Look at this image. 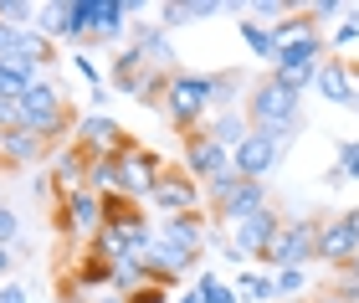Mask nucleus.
Wrapping results in <instances>:
<instances>
[{"label":"nucleus","mask_w":359,"mask_h":303,"mask_svg":"<svg viewBox=\"0 0 359 303\" xmlns=\"http://www.w3.org/2000/svg\"><path fill=\"white\" fill-rule=\"evenodd\" d=\"M241 114H247L252 129L277 134V139H292V134L303 129V93H292V88L277 83L272 72H262V77H252Z\"/></svg>","instance_id":"1"},{"label":"nucleus","mask_w":359,"mask_h":303,"mask_svg":"<svg viewBox=\"0 0 359 303\" xmlns=\"http://www.w3.org/2000/svg\"><path fill=\"white\" fill-rule=\"evenodd\" d=\"M21 129L41 134L46 144H52V139H62L67 129H77V119H72V108H67V98H62L57 83L36 77V83L21 93Z\"/></svg>","instance_id":"2"},{"label":"nucleus","mask_w":359,"mask_h":303,"mask_svg":"<svg viewBox=\"0 0 359 303\" xmlns=\"http://www.w3.org/2000/svg\"><path fill=\"white\" fill-rule=\"evenodd\" d=\"M128 15H139V0H77V26L72 41H118L128 36Z\"/></svg>","instance_id":"3"},{"label":"nucleus","mask_w":359,"mask_h":303,"mask_svg":"<svg viewBox=\"0 0 359 303\" xmlns=\"http://www.w3.org/2000/svg\"><path fill=\"white\" fill-rule=\"evenodd\" d=\"M165 114L180 134L201 129L205 114H210V77L205 72H175L170 77V93H165Z\"/></svg>","instance_id":"4"},{"label":"nucleus","mask_w":359,"mask_h":303,"mask_svg":"<svg viewBox=\"0 0 359 303\" xmlns=\"http://www.w3.org/2000/svg\"><path fill=\"white\" fill-rule=\"evenodd\" d=\"M323 62H329V41L323 36H308V41H292V46H283V52H277V62H272V77L283 88H292V93H308L318 83V67Z\"/></svg>","instance_id":"5"},{"label":"nucleus","mask_w":359,"mask_h":303,"mask_svg":"<svg viewBox=\"0 0 359 303\" xmlns=\"http://www.w3.org/2000/svg\"><path fill=\"white\" fill-rule=\"evenodd\" d=\"M283 221H287V216L267 201L262 211H252V216L231 221V227H226V242L236 247V257H241V262H262V257H267V247L277 242V231H283Z\"/></svg>","instance_id":"6"},{"label":"nucleus","mask_w":359,"mask_h":303,"mask_svg":"<svg viewBox=\"0 0 359 303\" xmlns=\"http://www.w3.org/2000/svg\"><path fill=\"white\" fill-rule=\"evenodd\" d=\"M318 227H323V216H298V221H283V231H277V242L267 247V267H303V262H313V252H318Z\"/></svg>","instance_id":"7"},{"label":"nucleus","mask_w":359,"mask_h":303,"mask_svg":"<svg viewBox=\"0 0 359 303\" xmlns=\"http://www.w3.org/2000/svg\"><path fill=\"white\" fill-rule=\"evenodd\" d=\"M180 159H185V175H190L201 190L231 170V154H226L216 139L205 134V123H201V129H190V134H180Z\"/></svg>","instance_id":"8"},{"label":"nucleus","mask_w":359,"mask_h":303,"mask_svg":"<svg viewBox=\"0 0 359 303\" xmlns=\"http://www.w3.org/2000/svg\"><path fill=\"white\" fill-rule=\"evenodd\" d=\"M283 149H287V139L252 129V134L231 149V170L241 175V180H267V175L277 170V159H283Z\"/></svg>","instance_id":"9"},{"label":"nucleus","mask_w":359,"mask_h":303,"mask_svg":"<svg viewBox=\"0 0 359 303\" xmlns=\"http://www.w3.org/2000/svg\"><path fill=\"white\" fill-rule=\"evenodd\" d=\"M165 165L170 159H159L154 149H128V154H118V196H128V201H149V190L159 185V175H165Z\"/></svg>","instance_id":"10"},{"label":"nucleus","mask_w":359,"mask_h":303,"mask_svg":"<svg viewBox=\"0 0 359 303\" xmlns=\"http://www.w3.org/2000/svg\"><path fill=\"white\" fill-rule=\"evenodd\" d=\"M205 190L185 175V165H165V175H159V185L149 190V206L165 216H180V211H201Z\"/></svg>","instance_id":"11"},{"label":"nucleus","mask_w":359,"mask_h":303,"mask_svg":"<svg viewBox=\"0 0 359 303\" xmlns=\"http://www.w3.org/2000/svg\"><path fill=\"white\" fill-rule=\"evenodd\" d=\"M210 216L205 206L201 211H180V216H165L154 227V242H170V247H180V252H190V257H201L205 252V242H210Z\"/></svg>","instance_id":"12"},{"label":"nucleus","mask_w":359,"mask_h":303,"mask_svg":"<svg viewBox=\"0 0 359 303\" xmlns=\"http://www.w3.org/2000/svg\"><path fill=\"white\" fill-rule=\"evenodd\" d=\"M354 252H359V236L344 227V216H323V227H318V252H313V257H318L323 267H334V273H349Z\"/></svg>","instance_id":"13"},{"label":"nucleus","mask_w":359,"mask_h":303,"mask_svg":"<svg viewBox=\"0 0 359 303\" xmlns=\"http://www.w3.org/2000/svg\"><path fill=\"white\" fill-rule=\"evenodd\" d=\"M57 149L46 144L41 134L31 129H0V170H26V165H41V159H52Z\"/></svg>","instance_id":"14"},{"label":"nucleus","mask_w":359,"mask_h":303,"mask_svg":"<svg viewBox=\"0 0 359 303\" xmlns=\"http://www.w3.org/2000/svg\"><path fill=\"white\" fill-rule=\"evenodd\" d=\"M128 46L149 62L154 72H180L175 67V46H170V31H159V21H139V26H128Z\"/></svg>","instance_id":"15"},{"label":"nucleus","mask_w":359,"mask_h":303,"mask_svg":"<svg viewBox=\"0 0 359 303\" xmlns=\"http://www.w3.org/2000/svg\"><path fill=\"white\" fill-rule=\"evenodd\" d=\"M267 201H272V196H267V180H236V185H231V196H226L221 206H210V216L231 227V221L252 216V211H262Z\"/></svg>","instance_id":"16"},{"label":"nucleus","mask_w":359,"mask_h":303,"mask_svg":"<svg viewBox=\"0 0 359 303\" xmlns=\"http://www.w3.org/2000/svg\"><path fill=\"white\" fill-rule=\"evenodd\" d=\"M221 11H226V0H165V6H159V31L210 21V15H221Z\"/></svg>","instance_id":"17"},{"label":"nucleus","mask_w":359,"mask_h":303,"mask_svg":"<svg viewBox=\"0 0 359 303\" xmlns=\"http://www.w3.org/2000/svg\"><path fill=\"white\" fill-rule=\"evenodd\" d=\"M88 165H93V159L77 149V144H62L52 154V175H57V185H62V196H67V190H88Z\"/></svg>","instance_id":"18"},{"label":"nucleus","mask_w":359,"mask_h":303,"mask_svg":"<svg viewBox=\"0 0 359 303\" xmlns=\"http://www.w3.org/2000/svg\"><path fill=\"white\" fill-rule=\"evenodd\" d=\"M72 26H77V0H52V6H36V31L46 41H72Z\"/></svg>","instance_id":"19"},{"label":"nucleus","mask_w":359,"mask_h":303,"mask_svg":"<svg viewBox=\"0 0 359 303\" xmlns=\"http://www.w3.org/2000/svg\"><path fill=\"white\" fill-rule=\"evenodd\" d=\"M329 103H339V108H354V83H349V62H323L318 67V83H313Z\"/></svg>","instance_id":"20"},{"label":"nucleus","mask_w":359,"mask_h":303,"mask_svg":"<svg viewBox=\"0 0 359 303\" xmlns=\"http://www.w3.org/2000/svg\"><path fill=\"white\" fill-rule=\"evenodd\" d=\"M210 77V108H241L247 103V88H252V77L247 72H205Z\"/></svg>","instance_id":"21"},{"label":"nucleus","mask_w":359,"mask_h":303,"mask_svg":"<svg viewBox=\"0 0 359 303\" xmlns=\"http://www.w3.org/2000/svg\"><path fill=\"white\" fill-rule=\"evenodd\" d=\"M205 134L216 139L226 154H231L241 139L252 134V123H247V114H241V108H226V114H210V119H205Z\"/></svg>","instance_id":"22"},{"label":"nucleus","mask_w":359,"mask_h":303,"mask_svg":"<svg viewBox=\"0 0 359 303\" xmlns=\"http://www.w3.org/2000/svg\"><path fill=\"white\" fill-rule=\"evenodd\" d=\"M11 57H15V62H26V67H36V72H41V67H52L57 46L46 41V36H41L36 26H26V31H15V46H11Z\"/></svg>","instance_id":"23"},{"label":"nucleus","mask_w":359,"mask_h":303,"mask_svg":"<svg viewBox=\"0 0 359 303\" xmlns=\"http://www.w3.org/2000/svg\"><path fill=\"white\" fill-rule=\"evenodd\" d=\"M72 283H77L83 293H97L103 283H113V262H108L103 252H97V247L88 242V247H83V262L72 267Z\"/></svg>","instance_id":"24"},{"label":"nucleus","mask_w":359,"mask_h":303,"mask_svg":"<svg viewBox=\"0 0 359 303\" xmlns=\"http://www.w3.org/2000/svg\"><path fill=\"white\" fill-rule=\"evenodd\" d=\"M267 31H272V46H277V52H283V46H292V41H308V36H318V26L308 21V11H303V6L292 11V15H283V21H272Z\"/></svg>","instance_id":"25"},{"label":"nucleus","mask_w":359,"mask_h":303,"mask_svg":"<svg viewBox=\"0 0 359 303\" xmlns=\"http://www.w3.org/2000/svg\"><path fill=\"white\" fill-rule=\"evenodd\" d=\"M36 67H26V62H15V57H0V98H15L21 103V93L36 83Z\"/></svg>","instance_id":"26"},{"label":"nucleus","mask_w":359,"mask_h":303,"mask_svg":"<svg viewBox=\"0 0 359 303\" xmlns=\"http://www.w3.org/2000/svg\"><path fill=\"white\" fill-rule=\"evenodd\" d=\"M144 72H149V62H144V57L134 52V46H128V52H123L118 62H113V88H118V93H134V98H139Z\"/></svg>","instance_id":"27"},{"label":"nucleus","mask_w":359,"mask_h":303,"mask_svg":"<svg viewBox=\"0 0 359 303\" xmlns=\"http://www.w3.org/2000/svg\"><path fill=\"white\" fill-rule=\"evenodd\" d=\"M236 31H241V41H247V52H252L257 62H277V46H272V31H267V26L236 21Z\"/></svg>","instance_id":"28"},{"label":"nucleus","mask_w":359,"mask_h":303,"mask_svg":"<svg viewBox=\"0 0 359 303\" xmlns=\"http://www.w3.org/2000/svg\"><path fill=\"white\" fill-rule=\"evenodd\" d=\"M277 288H272V278L267 273H241L236 278V303H272Z\"/></svg>","instance_id":"29"},{"label":"nucleus","mask_w":359,"mask_h":303,"mask_svg":"<svg viewBox=\"0 0 359 303\" xmlns=\"http://www.w3.org/2000/svg\"><path fill=\"white\" fill-rule=\"evenodd\" d=\"M88 190L93 196H118V159H93L88 165Z\"/></svg>","instance_id":"30"},{"label":"nucleus","mask_w":359,"mask_h":303,"mask_svg":"<svg viewBox=\"0 0 359 303\" xmlns=\"http://www.w3.org/2000/svg\"><path fill=\"white\" fill-rule=\"evenodd\" d=\"M0 21L26 31V26H36V6H31V0H0Z\"/></svg>","instance_id":"31"},{"label":"nucleus","mask_w":359,"mask_h":303,"mask_svg":"<svg viewBox=\"0 0 359 303\" xmlns=\"http://www.w3.org/2000/svg\"><path fill=\"white\" fill-rule=\"evenodd\" d=\"M339 175H354L359 180V139H344V144H339V165L329 170V180H339Z\"/></svg>","instance_id":"32"},{"label":"nucleus","mask_w":359,"mask_h":303,"mask_svg":"<svg viewBox=\"0 0 359 303\" xmlns=\"http://www.w3.org/2000/svg\"><path fill=\"white\" fill-rule=\"evenodd\" d=\"M323 293H334V298H344V303H359V278L354 273H334L329 283H323Z\"/></svg>","instance_id":"33"},{"label":"nucleus","mask_w":359,"mask_h":303,"mask_svg":"<svg viewBox=\"0 0 359 303\" xmlns=\"http://www.w3.org/2000/svg\"><path fill=\"white\" fill-rule=\"evenodd\" d=\"M201 303H236V288H226V283H216V278H201Z\"/></svg>","instance_id":"34"},{"label":"nucleus","mask_w":359,"mask_h":303,"mask_svg":"<svg viewBox=\"0 0 359 303\" xmlns=\"http://www.w3.org/2000/svg\"><path fill=\"white\" fill-rule=\"evenodd\" d=\"M272 288H277V298H292L303 288V267H283V273L272 278Z\"/></svg>","instance_id":"35"},{"label":"nucleus","mask_w":359,"mask_h":303,"mask_svg":"<svg viewBox=\"0 0 359 303\" xmlns=\"http://www.w3.org/2000/svg\"><path fill=\"white\" fill-rule=\"evenodd\" d=\"M252 21H267V15H292V11H298V6H287V0H252Z\"/></svg>","instance_id":"36"},{"label":"nucleus","mask_w":359,"mask_h":303,"mask_svg":"<svg viewBox=\"0 0 359 303\" xmlns=\"http://www.w3.org/2000/svg\"><path fill=\"white\" fill-rule=\"evenodd\" d=\"M15 236H21V221H15V211L6 201H0V247H15Z\"/></svg>","instance_id":"37"},{"label":"nucleus","mask_w":359,"mask_h":303,"mask_svg":"<svg viewBox=\"0 0 359 303\" xmlns=\"http://www.w3.org/2000/svg\"><path fill=\"white\" fill-rule=\"evenodd\" d=\"M123 303H170V288H149V283H139L134 293H123Z\"/></svg>","instance_id":"38"},{"label":"nucleus","mask_w":359,"mask_h":303,"mask_svg":"<svg viewBox=\"0 0 359 303\" xmlns=\"http://www.w3.org/2000/svg\"><path fill=\"white\" fill-rule=\"evenodd\" d=\"M303 11H308V21H313V26L323 21V15H344V6H339V0H313V6H303Z\"/></svg>","instance_id":"39"},{"label":"nucleus","mask_w":359,"mask_h":303,"mask_svg":"<svg viewBox=\"0 0 359 303\" xmlns=\"http://www.w3.org/2000/svg\"><path fill=\"white\" fill-rule=\"evenodd\" d=\"M0 129H21V103L15 98H0Z\"/></svg>","instance_id":"40"},{"label":"nucleus","mask_w":359,"mask_h":303,"mask_svg":"<svg viewBox=\"0 0 359 303\" xmlns=\"http://www.w3.org/2000/svg\"><path fill=\"white\" fill-rule=\"evenodd\" d=\"M72 67H77V77H88V83H93V93H97V88H103V83H97V67H93V62H88V57H72Z\"/></svg>","instance_id":"41"},{"label":"nucleus","mask_w":359,"mask_h":303,"mask_svg":"<svg viewBox=\"0 0 359 303\" xmlns=\"http://www.w3.org/2000/svg\"><path fill=\"white\" fill-rule=\"evenodd\" d=\"M11 46H15V26L0 21V57H11Z\"/></svg>","instance_id":"42"},{"label":"nucleus","mask_w":359,"mask_h":303,"mask_svg":"<svg viewBox=\"0 0 359 303\" xmlns=\"http://www.w3.org/2000/svg\"><path fill=\"white\" fill-rule=\"evenodd\" d=\"M354 36H359V21H344V26L334 31V41H339V46H344V41H354Z\"/></svg>","instance_id":"43"},{"label":"nucleus","mask_w":359,"mask_h":303,"mask_svg":"<svg viewBox=\"0 0 359 303\" xmlns=\"http://www.w3.org/2000/svg\"><path fill=\"white\" fill-rule=\"evenodd\" d=\"M0 303H26V288H21V283H11V288L0 293Z\"/></svg>","instance_id":"44"},{"label":"nucleus","mask_w":359,"mask_h":303,"mask_svg":"<svg viewBox=\"0 0 359 303\" xmlns=\"http://www.w3.org/2000/svg\"><path fill=\"white\" fill-rule=\"evenodd\" d=\"M339 216H344V227H349V231L359 236V206H349V211H339Z\"/></svg>","instance_id":"45"},{"label":"nucleus","mask_w":359,"mask_h":303,"mask_svg":"<svg viewBox=\"0 0 359 303\" xmlns=\"http://www.w3.org/2000/svg\"><path fill=\"white\" fill-rule=\"evenodd\" d=\"M11 273V247H0V278Z\"/></svg>","instance_id":"46"},{"label":"nucleus","mask_w":359,"mask_h":303,"mask_svg":"<svg viewBox=\"0 0 359 303\" xmlns=\"http://www.w3.org/2000/svg\"><path fill=\"white\" fill-rule=\"evenodd\" d=\"M180 303H201V293H185V298H180Z\"/></svg>","instance_id":"47"},{"label":"nucleus","mask_w":359,"mask_h":303,"mask_svg":"<svg viewBox=\"0 0 359 303\" xmlns=\"http://www.w3.org/2000/svg\"><path fill=\"white\" fill-rule=\"evenodd\" d=\"M349 273H354V278H359V252H354V262H349Z\"/></svg>","instance_id":"48"},{"label":"nucleus","mask_w":359,"mask_h":303,"mask_svg":"<svg viewBox=\"0 0 359 303\" xmlns=\"http://www.w3.org/2000/svg\"><path fill=\"white\" fill-rule=\"evenodd\" d=\"M97 303H123V298H97Z\"/></svg>","instance_id":"49"}]
</instances>
